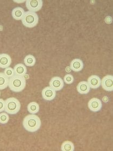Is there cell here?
<instances>
[{"instance_id": "6da1fadb", "label": "cell", "mask_w": 113, "mask_h": 151, "mask_svg": "<svg viewBox=\"0 0 113 151\" xmlns=\"http://www.w3.org/2000/svg\"><path fill=\"white\" fill-rule=\"evenodd\" d=\"M23 126L28 132H36L41 128V119L36 114H29L24 118Z\"/></svg>"}, {"instance_id": "7a4b0ae2", "label": "cell", "mask_w": 113, "mask_h": 151, "mask_svg": "<svg viewBox=\"0 0 113 151\" xmlns=\"http://www.w3.org/2000/svg\"><path fill=\"white\" fill-rule=\"evenodd\" d=\"M26 79L24 77L15 75L10 78L8 86L10 89L15 92H21L26 86Z\"/></svg>"}, {"instance_id": "3957f363", "label": "cell", "mask_w": 113, "mask_h": 151, "mask_svg": "<svg viewBox=\"0 0 113 151\" xmlns=\"http://www.w3.org/2000/svg\"><path fill=\"white\" fill-rule=\"evenodd\" d=\"M21 109L19 101L14 97H10L5 101L4 111L9 114H16Z\"/></svg>"}, {"instance_id": "277c9868", "label": "cell", "mask_w": 113, "mask_h": 151, "mask_svg": "<svg viewBox=\"0 0 113 151\" xmlns=\"http://www.w3.org/2000/svg\"><path fill=\"white\" fill-rule=\"evenodd\" d=\"M39 22V17L34 12L28 11L25 12L22 19V24L28 28H34Z\"/></svg>"}, {"instance_id": "5b68a950", "label": "cell", "mask_w": 113, "mask_h": 151, "mask_svg": "<svg viewBox=\"0 0 113 151\" xmlns=\"http://www.w3.org/2000/svg\"><path fill=\"white\" fill-rule=\"evenodd\" d=\"M42 0H26L25 1V6L29 11L36 13L41 9L43 6Z\"/></svg>"}, {"instance_id": "8992f818", "label": "cell", "mask_w": 113, "mask_h": 151, "mask_svg": "<svg viewBox=\"0 0 113 151\" xmlns=\"http://www.w3.org/2000/svg\"><path fill=\"white\" fill-rule=\"evenodd\" d=\"M101 85L105 91L111 92L113 91V76L107 75L101 80Z\"/></svg>"}, {"instance_id": "52a82bcc", "label": "cell", "mask_w": 113, "mask_h": 151, "mask_svg": "<svg viewBox=\"0 0 113 151\" xmlns=\"http://www.w3.org/2000/svg\"><path fill=\"white\" fill-rule=\"evenodd\" d=\"M49 85L56 91H59L64 88V82L59 77H54L51 79Z\"/></svg>"}, {"instance_id": "ba28073f", "label": "cell", "mask_w": 113, "mask_h": 151, "mask_svg": "<svg viewBox=\"0 0 113 151\" xmlns=\"http://www.w3.org/2000/svg\"><path fill=\"white\" fill-rule=\"evenodd\" d=\"M88 107L90 110L97 112L101 110L102 107L101 101L97 98H93L88 101Z\"/></svg>"}, {"instance_id": "9c48e42d", "label": "cell", "mask_w": 113, "mask_h": 151, "mask_svg": "<svg viewBox=\"0 0 113 151\" xmlns=\"http://www.w3.org/2000/svg\"><path fill=\"white\" fill-rule=\"evenodd\" d=\"M41 95L44 100L51 101L56 97V91L50 86H47L43 88L41 92Z\"/></svg>"}, {"instance_id": "30bf717a", "label": "cell", "mask_w": 113, "mask_h": 151, "mask_svg": "<svg viewBox=\"0 0 113 151\" xmlns=\"http://www.w3.org/2000/svg\"><path fill=\"white\" fill-rule=\"evenodd\" d=\"M87 83L91 88L96 89L100 86L101 79L98 76H91L88 78Z\"/></svg>"}, {"instance_id": "8fae6325", "label": "cell", "mask_w": 113, "mask_h": 151, "mask_svg": "<svg viewBox=\"0 0 113 151\" xmlns=\"http://www.w3.org/2000/svg\"><path fill=\"white\" fill-rule=\"evenodd\" d=\"M11 58L9 55L6 54H0V68L6 69L9 67L11 63Z\"/></svg>"}, {"instance_id": "7c38bea8", "label": "cell", "mask_w": 113, "mask_h": 151, "mask_svg": "<svg viewBox=\"0 0 113 151\" xmlns=\"http://www.w3.org/2000/svg\"><path fill=\"white\" fill-rule=\"evenodd\" d=\"M77 91L80 94H86L90 91L91 88L88 85L87 82L86 81H82L79 83L77 86Z\"/></svg>"}, {"instance_id": "4fadbf2b", "label": "cell", "mask_w": 113, "mask_h": 151, "mask_svg": "<svg viewBox=\"0 0 113 151\" xmlns=\"http://www.w3.org/2000/svg\"><path fill=\"white\" fill-rule=\"evenodd\" d=\"M70 68L74 72H79L83 69L84 63L80 59H74L70 64Z\"/></svg>"}, {"instance_id": "5bb4252c", "label": "cell", "mask_w": 113, "mask_h": 151, "mask_svg": "<svg viewBox=\"0 0 113 151\" xmlns=\"http://www.w3.org/2000/svg\"><path fill=\"white\" fill-rule=\"evenodd\" d=\"M14 70L15 75L18 76L24 77L27 73V69L25 65L22 63H19L14 66Z\"/></svg>"}, {"instance_id": "9a60e30c", "label": "cell", "mask_w": 113, "mask_h": 151, "mask_svg": "<svg viewBox=\"0 0 113 151\" xmlns=\"http://www.w3.org/2000/svg\"><path fill=\"white\" fill-rule=\"evenodd\" d=\"M25 12L24 10L21 7H17L13 10L12 16L14 19L17 21L22 20Z\"/></svg>"}, {"instance_id": "2e32d148", "label": "cell", "mask_w": 113, "mask_h": 151, "mask_svg": "<svg viewBox=\"0 0 113 151\" xmlns=\"http://www.w3.org/2000/svg\"><path fill=\"white\" fill-rule=\"evenodd\" d=\"M9 78L7 77L4 73H0V90L6 88L8 86Z\"/></svg>"}, {"instance_id": "e0dca14e", "label": "cell", "mask_w": 113, "mask_h": 151, "mask_svg": "<svg viewBox=\"0 0 113 151\" xmlns=\"http://www.w3.org/2000/svg\"><path fill=\"white\" fill-rule=\"evenodd\" d=\"M28 111L30 114H35L39 111V105L35 101H32L28 104L27 106Z\"/></svg>"}, {"instance_id": "ac0fdd59", "label": "cell", "mask_w": 113, "mask_h": 151, "mask_svg": "<svg viewBox=\"0 0 113 151\" xmlns=\"http://www.w3.org/2000/svg\"><path fill=\"white\" fill-rule=\"evenodd\" d=\"M61 150L63 151H74V145L72 142L67 140L62 144L61 146Z\"/></svg>"}, {"instance_id": "d6986e66", "label": "cell", "mask_w": 113, "mask_h": 151, "mask_svg": "<svg viewBox=\"0 0 113 151\" xmlns=\"http://www.w3.org/2000/svg\"><path fill=\"white\" fill-rule=\"evenodd\" d=\"M36 60L35 57L31 55H28L26 56L24 60V62L25 63L26 66H29V67L34 66L36 63Z\"/></svg>"}, {"instance_id": "ffe728a7", "label": "cell", "mask_w": 113, "mask_h": 151, "mask_svg": "<svg viewBox=\"0 0 113 151\" xmlns=\"http://www.w3.org/2000/svg\"><path fill=\"white\" fill-rule=\"evenodd\" d=\"M9 120V116L8 113L2 112L0 113V124H6L8 123Z\"/></svg>"}, {"instance_id": "44dd1931", "label": "cell", "mask_w": 113, "mask_h": 151, "mask_svg": "<svg viewBox=\"0 0 113 151\" xmlns=\"http://www.w3.org/2000/svg\"><path fill=\"white\" fill-rule=\"evenodd\" d=\"M4 73L5 74V75L7 77H8L9 78H11L14 77L15 75V72L14 69L11 68V67H8L4 69Z\"/></svg>"}, {"instance_id": "7402d4cb", "label": "cell", "mask_w": 113, "mask_h": 151, "mask_svg": "<svg viewBox=\"0 0 113 151\" xmlns=\"http://www.w3.org/2000/svg\"><path fill=\"white\" fill-rule=\"evenodd\" d=\"M63 81L67 84H71L74 82V77L71 74H67L64 76Z\"/></svg>"}, {"instance_id": "603a6c76", "label": "cell", "mask_w": 113, "mask_h": 151, "mask_svg": "<svg viewBox=\"0 0 113 151\" xmlns=\"http://www.w3.org/2000/svg\"><path fill=\"white\" fill-rule=\"evenodd\" d=\"M5 107V101L3 99L0 98V112H2L4 111Z\"/></svg>"}, {"instance_id": "cb8c5ba5", "label": "cell", "mask_w": 113, "mask_h": 151, "mask_svg": "<svg viewBox=\"0 0 113 151\" xmlns=\"http://www.w3.org/2000/svg\"><path fill=\"white\" fill-rule=\"evenodd\" d=\"M105 22L109 24L112 22V18L110 17V16H107L105 19Z\"/></svg>"}, {"instance_id": "d4e9b609", "label": "cell", "mask_w": 113, "mask_h": 151, "mask_svg": "<svg viewBox=\"0 0 113 151\" xmlns=\"http://www.w3.org/2000/svg\"><path fill=\"white\" fill-rule=\"evenodd\" d=\"M102 100H103L104 103H107V102L108 101V98L107 97V96H105V97H104V98H102Z\"/></svg>"}, {"instance_id": "484cf974", "label": "cell", "mask_w": 113, "mask_h": 151, "mask_svg": "<svg viewBox=\"0 0 113 151\" xmlns=\"http://www.w3.org/2000/svg\"><path fill=\"white\" fill-rule=\"evenodd\" d=\"M14 2H15L16 3H21L24 2H25V1H15V0H14Z\"/></svg>"}, {"instance_id": "4316f807", "label": "cell", "mask_w": 113, "mask_h": 151, "mask_svg": "<svg viewBox=\"0 0 113 151\" xmlns=\"http://www.w3.org/2000/svg\"><path fill=\"white\" fill-rule=\"evenodd\" d=\"M71 70H71L70 67H69V66H67V67L66 68V72H67V73H70V72H71Z\"/></svg>"}, {"instance_id": "83f0119b", "label": "cell", "mask_w": 113, "mask_h": 151, "mask_svg": "<svg viewBox=\"0 0 113 151\" xmlns=\"http://www.w3.org/2000/svg\"><path fill=\"white\" fill-rule=\"evenodd\" d=\"M0 96H1V92H0Z\"/></svg>"}]
</instances>
